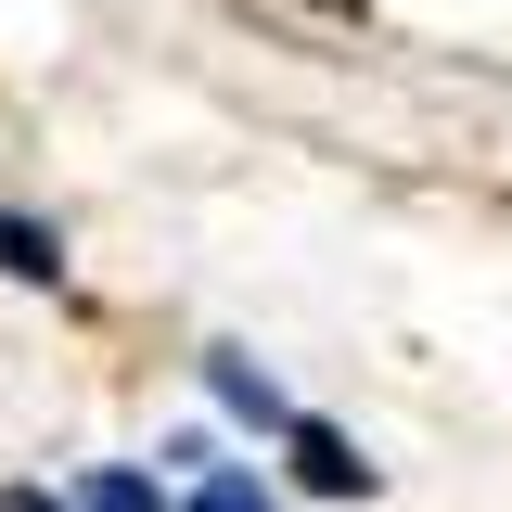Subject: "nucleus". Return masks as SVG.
Here are the masks:
<instances>
[{
  "label": "nucleus",
  "instance_id": "f257e3e1",
  "mask_svg": "<svg viewBox=\"0 0 512 512\" xmlns=\"http://www.w3.org/2000/svg\"><path fill=\"white\" fill-rule=\"evenodd\" d=\"M282 448H295V474H308L320 500H359V487H372V461H359V436H333V423H308V410L282 423Z\"/></svg>",
  "mask_w": 512,
  "mask_h": 512
},
{
  "label": "nucleus",
  "instance_id": "f03ea898",
  "mask_svg": "<svg viewBox=\"0 0 512 512\" xmlns=\"http://www.w3.org/2000/svg\"><path fill=\"white\" fill-rule=\"evenodd\" d=\"M205 384H218V410H231V423H256V436H282V423H295V397L256 372L244 346H218V359H205Z\"/></svg>",
  "mask_w": 512,
  "mask_h": 512
},
{
  "label": "nucleus",
  "instance_id": "7ed1b4c3",
  "mask_svg": "<svg viewBox=\"0 0 512 512\" xmlns=\"http://www.w3.org/2000/svg\"><path fill=\"white\" fill-rule=\"evenodd\" d=\"M0 269H13V282H64V244L39 218H0Z\"/></svg>",
  "mask_w": 512,
  "mask_h": 512
},
{
  "label": "nucleus",
  "instance_id": "20e7f679",
  "mask_svg": "<svg viewBox=\"0 0 512 512\" xmlns=\"http://www.w3.org/2000/svg\"><path fill=\"white\" fill-rule=\"evenodd\" d=\"M180 512H269V500H256V474H231V461H205Z\"/></svg>",
  "mask_w": 512,
  "mask_h": 512
},
{
  "label": "nucleus",
  "instance_id": "39448f33",
  "mask_svg": "<svg viewBox=\"0 0 512 512\" xmlns=\"http://www.w3.org/2000/svg\"><path fill=\"white\" fill-rule=\"evenodd\" d=\"M77 512H167V500H154L141 474H90V500H77Z\"/></svg>",
  "mask_w": 512,
  "mask_h": 512
},
{
  "label": "nucleus",
  "instance_id": "423d86ee",
  "mask_svg": "<svg viewBox=\"0 0 512 512\" xmlns=\"http://www.w3.org/2000/svg\"><path fill=\"white\" fill-rule=\"evenodd\" d=\"M0 512H77V500H52V487H13V500H0Z\"/></svg>",
  "mask_w": 512,
  "mask_h": 512
}]
</instances>
